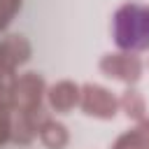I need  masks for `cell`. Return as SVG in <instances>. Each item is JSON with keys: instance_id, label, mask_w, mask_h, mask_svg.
I'll list each match as a JSON object with an SVG mask.
<instances>
[{"instance_id": "cell-1", "label": "cell", "mask_w": 149, "mask_h": 149, "mask_svg": "<svg viewBox=\"0 0 149 149\" xmlns=\"http://www.w3.org/2000/svg\"><path fill=\"white\" fill-rule=\"evenodd\" d=\"M114 42L126 51L149 49V7L128 2L114 14Z\"/></svg>"}]
</instances>
